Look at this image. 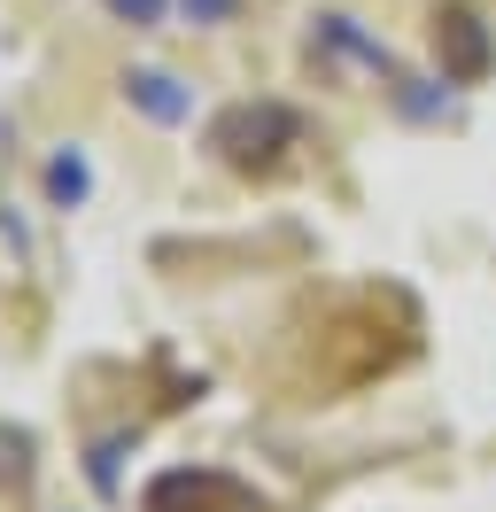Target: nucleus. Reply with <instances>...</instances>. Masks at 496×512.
<instances>
[{
	"mask_svg": "<svg viewBox=\"0 0 496 512\" xmlns=\"http://www.w3.org/2000/svg\"><path fill=\"white\" fill-rule=\"evenodd\" d=\"M124 94H132V109H148L155 125H186V109H194V101L179 94V78H163V70H132Z\"/></svg>",
	"mask_w": 496,
	"mask_h": 512,
	"instance_id": "f257e3e1",
	"label": "nucleus"
},
{
	"mask_svg": "<svg viewBox=\"0 0 496 512\" xmlns=\"http://www.w3.org/2000/svg\"><path fill=\"white\" fill-rule=\"evenodd\" d=\"M86 187H93V171H86V156H78V148L47 163V194H55V202H86Z\"/></svg>",
	"mask_w": 496,
	"mask_h": 512,
	"instance_id": "f03ea898",
	"label": "nucleus"
},
{
	"mask_svg": "<svg viewBox=\"0 0 496 512\" xmlns=\"http://www.w3.org/2000/svg\"><path fill=\"white\" fill-rule=\"evenodd\" d=\"M101 8H109L117 24H155V16L171 8V0H101Z\"/></svg>",
	"mask_w": 496,
	"mask_h": 512,
	"instance_id": "7ed1b4c3",
	"label": "nucleus"
},
{
	"mask_svg": "<svg viewBox=\"0 0 496 512\" xmlns=\"http://www.w3.org/2000/svg\"><path fill=\"white\" fill-rule=\"evenodd\" d=\"M117 450H124V435H109V443L93 450V481H101V489H117Z\"/></svg>",
	"mask_w": 496,
	"mask_h": 512,
	"instance_id": "20e7f679",
	"label": "nucleus"
},
{
	"mask_svg": "<svg viewBox=\"0 0 496 512\" xmlns=\"http://www.w3.org/2000/svg\"><path fill=\"white\" fill-rule=\"evenodd\" d=\"M186 16H194V24H225V16H233V0H186Z\"/></svg>",
	"mask_w": 496,
	"mask_h": 512,
	"instance_id": "39448f33",
	"label": "nucleus"
}]
</instances>
